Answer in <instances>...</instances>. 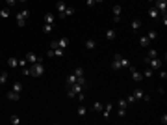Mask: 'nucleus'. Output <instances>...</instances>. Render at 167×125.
<instances>
[{"mask_svg": "<svg viewBox=\"0 0 167 125\" xmlns=\"http://www.w3.org/2000/svg\"><path fill=\"white\" fill-rule=\"evenodd\" d=\"M28 69H30V77H35V79L41 77L43 73H45V58H39V60L35 62V64H32Z\"/></svg>", "mask_w": 167, "mask_h": 125, "instance_id": "obj_1", "label": "nucleus"}, {"mask_svg": "<svg viewBox=\"0 0 167 125\" xmlns=\"http://www.w3.org/2000/svg\"><path fill=\"white\" fill-rule=\"evenodd\" d=\"M56 10H58V13H59V19H65L67 15H73V11H74L73 7H67L63 0H59V2L56 4Z\"/></svg>", "mask_w": 167, "mask_h": 125, "instance_id": "obj_2", "label": "nucleus"}, {"mask_svg": "<svg viewBox=\"0 0 167 125\" xmlns=\"http://www.w3.org/2000/svg\"><path fill=\"white\" fill-rule=\"evenodd\" d=\"M86 88H87V86H82L80 82H76V84H73V86H69V88H67V95H69V97H74V95H78L80 92H84Z\"/></svg>", "mask_w": 167, "mask_h": 125, "instance_id": "obj_3", "label": "nucleus"}, {"mask_svg": "<svg viewBox=\"0 0 167 125\" xmlns=\"http://www.w3.org/2000/svg\"><path fill=\"white\" fill-rule=\"evenodd\" d=\"M145 64L149 65L152 71H156V69H160L162 65H164V60H160V58H145Z\"/></svg>", "mask_w": 167, "mask_h": 125, "instance_id": "obj_4", "label": "nucleus"}, {"mask_svg": "<svg viewBox=\"0 0 167 125\" xmlns=\"http://www.w3.org/2000/svg\"><path fill=\"white\" fill-rule=\"evenodd\" d=\"M28 17H30V11H28V10H21L17 15H15V19H17V24L21 26V28L26 24V19H28Z\"/></svg>", "mask_w": 167, "mask_h": 125, "instance_id": "obj_5", "label": "nucleus"}, {"mask_svg": "<svg viewBox=\"0 0 167 125\" xmlns=\"http://www.w3.org/2000/svg\"><path fill=\"white\" fill-rule=\"evenodd\" d=\"M132 97H134L136 101H150V95H149V93H145L143 90H134Z\"/></svg>", "mask_w": 167, "mask_h": 125, "instance_id": "obj_6", "label": "nucleus"}, {"mask_svg": "<svg viewBox=\"0 0 167 125\" xmlns=\"http://www.w3.org/2000/svg\"><path fill=\"white\" fill-rule=\"evenodd\" d=\"M154 7L160 13H167V0H154Z\"/></svg>", "mask_w": 167, "mask_h": 125, "instance_id": "obj_7", "label": "nucleus"}, {"mask_svg": "<svg viewBox=\"0 0 167 125\" xmlns=\"http://www.w3.org/2000/svg\"><path fill=\"white\" fill-rule=\"evenodd\" d=\"M121 60H123L121 54H115V56H113V62H111V69H113V71H119V69H123Z\"/></svg>", "mask_w": 167, "mask_h": 125, "instance_id": "obj_8", "label": "nucleus"}, {"mask_svg": "<svg viewBox=\"0 0 167 125\" xmlns=\"http://www.w3.org/2000/svg\"><path fill=\"white\" fill-rule=\"evenodd\" d=\"M130 75H132V80H134V82H141V80H143V75L137 71L136 67H134V65L130 67Z\"/></svg>", "mask_w": 167, "mask_h": 125, "instance_id": "obj_9", "label": "nucleus"}, {"mask_svg": "<svg viewBox=\"0 0 167 125\" xmlns=\"http://www.w3.org/2000/svg\"><path fill=\"white\" fill-rule=\"evenodd\" d=\"M121 13H123L121 4H115V6H113V21H115V22L121 21Z\"/></svg>", "mask_w": 167, "mask_h": 125, "instance_id": "obj_10", "label": "nucleus"}, {"mask_svg": "<svg viewBox=\"0 0 167 125\" xmlns=\"http://www.w3.org/2000/svg\"><path fill=\"white\" fill-rule=\"evenodd\" d=\"M24 58H26V62H28L30 65H32V64H35V62L39 60V56H37L35 52H32V50H30V52H26V56H24Z\"/></svg>", "mask_w": 167, "mask_h": 125, "instance_id": "obj_11", "label": "nucleus"}, {"mask_svg": "<svg viewBox=\"0 0 167 125\" xmlns=\"http://www.w3.org/2000/svg\"><path fill=\"white\" fill-rule=\"evenodd\" d=\"M115 37H117V30H115V28L106 30V39H108V41H113Z\"/></svg>", "mask_w": 167, "mask_h": 125, "instance_id": "obj_12", "label": "nucleus"}, {"mask_svg": "<svg viewBox=\"0 0 167 125\" xmlns=\"http://www.w3.org/2000/svg\"><path fill=\"white\" fill-rule=\"evenodd\" d=\"M76 82H78V75H74V73H73V75H69V77H67V80H65L67 88H69V86H73V84H76Z\"/></svg>", "mask_w": 167, "mask_h": 125, "instance_id": "obj_13", "label": "nucleus"}, {"mask_svg": "<svg viewBox=\"0 0 167 125\" xmlns=\"http://www.w3.org/2000/svg\"><path fill=\"white\" fill-rule=\"evenodd\" d=\"M76 116H78V118H86V116H87V107H86V105H80V107H78Z\"/></svg>", "mask_w": 167, "mask_h": 125, "instance_id": "obj_14", "label": "nucleus"}, {"mask_svg": "<svg viewBox=\"0 0 167 125\" xmlns=\"http://www.w3.org/2000/svg\"><path fill=\"white\" fill-rule=\"evenodd\" d=\"M58 45H59V49L65 50V49H67V45H69V37H65V36L59 37V39H58Z\"/></svg>", "mask_w": 167, "mask_h": 125, "instance_id": "obj_15", "label": "nucleus"}, {"mask_svg": "<svg viewBox=\"0 0 167 125\" xmlns=\"http://www.w3.org/2000/svg\"><path fill=\"white\" fill-rule=\"evenodd\" d=\"M149 17H150V19H158V17H160V11H158L154 6L149 7Z\"/></svg>", "mask_w": 167, "mask_h": 125, "instance_id": "obj_16", "label": "nucleus"}, {"mask_svg": "<svg viewBox=\"0 0 167 125\" xmlns=\"http://www.w3.org/2000/svg\"><path fill=\"white\" fill-rule=\"evenodd\" d=\"M19 97H21V93L13 92V90H11V92H7V99H9V101H19Z\"/></svg>", "mask_w": 167, "mask_h": 125, "instance_id": "obj_17", "label": "nucleus"}, {"mask_svg": "<svg viewBox=\"0 0 167 125\" xmlns=\"http://www.w3.org/2000/svg\"><path fill=\"white\" fill-rule=\"evenodd\" d=\"M111 110H113V105H106V108H102V112H104V120H108V118H110Z\"/></svg>", "mask_w": 167, "mask_h": 125, "instance_id": "obj_18", "label": "nucleus"}, {"mask_svg": "<svg viewBox=\"0 0 167 125\" xmlns=\"http://www.w3.org/2000/svg\"><path fill=\"white\" fill-rule=\"evenodd\" d=\"M102 108H104V107H102L100 101H95L93 107H91V110H93V112H102Z\"/></svg>", "mask_w": 167, "mask_h": 125, "instance_id": "obj_19", "label": "nucleus"}, {"mask_svg": "<svg viewBox=\"0 0 167 125\" xmlns=\"http://www.w3.org/2000/svg\"><path fill=\"white\" fill-rule=\"evenodd\" d=\"M54 21H56V17L52 13H46L45 15V24H54Z\"/></svg>", "mask_w": 167, "mask_h": 125, "instance_id": "obj_20", "label": "nucleus"}, {"mask_svg": "<svg viewBox=\"0 0 167 125\" xmlns=\"http://www.w3.org/2000/svg\"><path fill=\"white\" fill-rule=\"evenodd\" d=\"M130 26H132V30H134V32H137V30L141 28V21H139V19H134Z\"/></svg>", "mask_w": 167, "mask_h": 125, "instance_id": "obj_21", "label": "nucleus"}, {"mask_svg": "<svg viewBox=\"0 0 167 125\" xmlns=\"http://www.w3.org/2000/svg\"><path fill=\"white\" fill-rule=\"evenodd\" d=\"M141 75H143V79H150V77L154 75V71H152V69L149 67V65H147V69H145V71L141 73Z\"/></svg>", "mask_w": 167, "mask_h": 125, "instance_id": "obj_22", "label": "nucleus"}, {"mask_svg": "<svg viewBox=\"0 0 167 125\" xmlns=\"http://www.w3.org/2000/svg\"><path fill=\"white\" fill-rule=\"evenodd\" d=\"M7 65H9L11 69L19 67V60H17V58H9V60H7Z\"/></svg>", "mask_w": 167, "mask_h": 125, "instance_id": "obj_23", "label": "nucleus"}, {"mask_svg": "<svg viewBox=\"0 0 167 125\" xmlns=\"http://www.w3.org/2000/svg\"><path fill=\"white\" fill-rule=\"evenodd\" d=\"M7 77H9V73H7V71H2V73H0V86L7 82Z\"/></svg>", "mask_w": 167, "mask_h": 125, "instance_id": "obj_24", "label": "nucleus"}, {"mask_svg": "<svg viewBox=\"0 0 167 125\" xmlns=\"http://www.w3.org/2000/svg\"><path fill=\"white\" fill-rule=\"evenodd\" d=\"M0 17H2V19L9 17V7H0Z\"/></svg>", "mask_w": 167, "mask_h": 125, "instance_id": "obj_25", "label": "nucleus"}, {"mask_svg": "<svg viewBox=\"0 0 167 125\" xmlns=\"http://www.w3.org/2000/svg\"><path fill=\"white\" fill-rule=\"evenodd\" d=\"M11 90H13V92H17V93H21L22 92V82H13Z\"/></svg>", "mask_w": 167, "mask_h": 125, "instance_id": "obj_26", "label": "nucleus"}, {"mask_svg": "<svg viewBox=\"0 0 167 125\" xmlns=\"http://www.w3.org/2000/svg\"><path fill=\"white\" fill-rule=\"evenodd\" d=\"M149 37H147V36H141V37H139V45H141V47H149Z\"/></svg>", "mask_w": 167, "mask_h": 125, "instance_id": "obj_27", "label": "nucleus"}, {"mask_svg": "<svg viewBox=\"0 0 167 125\" xmlns=\"http://www.w3.org/2000/svg\"><path fill=\"white\" fill-rule=\"evenodd\" d=\"M95 47H97V43H95L93 39H87V41H86V49H87V50H93Z\"/></svg>", "mask_w": 167, "mask_h": 125, "instance_id": "obj_28", "label": "nucleus"}, {"mask_svg": "<svg viewBox=\"0 0 167 125\" xmlns=\"http://www.w3.org/2000/svg\"><path fill=\"white\" fill-rule=\"evenodd\" d=\"M121 65H123V67H126V69H130V67H132V64H130V60H126L125 56H123V60H121Z\"/></svg>", "mask_w": 167, "mask_h": 125, "instance_id": "obj_29", "label": "nucleus"}, {"mask_svg": "<svg viewBox=\"0 0 167 125\" xmlns=\"http://www.w3.org/2000/svg\"><path fill=\"white\" fill-rule=\"evenodd\" d=\"M9 122L13 123V125H19V123H21V118H19L17 114H13V116H11V118H9Z\"/></svg>", "mask_w": 167, "mask_h": 125, "instance_id": "obj_30", "label": "nucleus"}, {"mask_svg": "<svg viewBox=\"0 0 167 125\" xmlns=\"http://www.w3.org/2000/svg\"><path fill=\"white\" fill-rule=\"evenodd\" d=\"M147 37H149V41H154V39H156V37H158V34L154 32V30H150V32L147 34Z\"/></svg>", "mask_w": 167, "mask_h": 125, "instance_id": "obj_31", "label": "nucleus"}, {"mask_svg": "<svg viewBox=\"0 0 167 125\" xmlns=\"http://www.w3.org/2000/svg\"><path fill=\"white\" fill-rule=\"evenodd\" d=\"M145 58H158V52H156V49H150V50H149V54H147Z\"/></svg>", "mask_w": 167, "mask_h": 125, "instance_id": "obj_32", "label": "nucleus"}, {"mask_svg": "<svg viewBox=\"0 0 167 125\" xmlns=\"http://www.w3.org/2000/svg\"><path fill=\"white\" fill-rule=\"evenodd\" d=\"M52 26L54 24H45V26H43V32H45V34H50V32H52Z\"/></svg>", "mask_w": 167, "mask_h": 125, "instance_id": "obj_33", "label": "nucleus"}, {"mask_svg": "<svg viewBox=\"0 0 167 125\" xmlns=\"http://www.w3.org/2000/svg\"><path fill=\"white\" fill-rule=\"evenodd\" d=\"M19 67H21V69H26V67H28V62H26V58H24V60H19Z\"/></svg>", "mask_w": 167, "mask_h": 125, "instance_id": "obj_34", "label": "nucleus"}, {"mask_svg": "<svg viewBox=\"0 0 167 125\" xmlns=\"http://www.w3.org/2000/svg\"><path fill=\"white\" fill-rule=\"evenodd\" d=\"M63 54H65V50H63V49H56L54 50V56H59V58H61Z\"/></svg>", "mask_w": 167, "mask_h": 125, "instance_id": "obj_35", "label": "nucleus"}, {"mask_svg": "<svg viewBox=\"0 0 167 125\" xmlns=\"http://www.w3.org/2000/svg\"><path fill=\"white\" fill-rule=\"evenodd\" d=\"M126 107H128L126 99H121V101H119V108H125V110H126Z\"/></svg>", "mask_w": 167, "mask_h": 125, "instance_id": "obj_36", "label": "nucleus"}, {"mask_svg": "<svg viewBox=\"0 0 167 125\" xmlns=\"http://www.w3.org/2000/svg\"><path fill=\"white\" fill-rule=\"evenodd\" d=\"M15 4H17V0H6V6L7 7H13Z\"/></svg>", "mask_w": 167, "mask_h": 125, "instance_id": "obj_37", "label": "nucleus"}, {"mask_svg": "<svg viewBox=\"0 0 167 125\" xmlns=\"http://www.w3.org/2000/svg\"><path fill=\"white\" fill-rule=\"evenodd\" d=\"M117 114H119V118H125V116H126V110H125V108H119Z\"/></svg>", "mask_w": 167, "mask_h": 125, "instance_id": "obj_38", "label": "nucleus"}, {"mask_svg": "<svg viewBox=\"0 0 167 125\" xmlns=\"http://www.w3.org/2000/svg\"><path fill=\"white\" fill-rule=\"evenodd\" d=\"M160 79H162V80L167 79V71H165V69H164V71H160Z\"/></svg>", "mask_w": 167, "mask_h": 125, "instance_id": "obj_39", "label": "nucleus"}, {"mask_svg": "<svg viewBox=\"0 0 167 125\" xmlns=\"http://www.w3.org/2000/svg\"><path fill=\"white\" fill-rule=\"evenodd\" d=\"M158 90V93H162V95H164V93H165V90H164V86H160V88H156Z\"/></svg>", "mask_w": 167, "mask_h": 125, "instance_id": "obj_40", "label": "nucleus"}, {"mask_svg": "<svg viewBox=\"0 0 167 125\" xmlns=\"http://www.w3.org/2000/svg\"><path fill=\"white\" fill-rule=\"evenodd\" d=\"M100 2H104V0H95V4H100Z\"/></svg>", "mask_w": 167, "mask_h": 125, "instance_id": "obj_41", "label": "nucleus"}, {"mask_svg": "<svg viewBox=\"0 0 167 125\" xmlns=\"http://www.w3.org/2000/svg\"><path fill=\"white\" fill-rule=\"evenodd\" d=\"M147 2H149V4H154V0H147Z\"/></svg>", "mask_w": 167, "mask_h": 125, "instance_id": "obj_42", "label": "nucleus"}, {"mask_svg": "<svg viewBox=\"0 0 167 125\" xmlns=\"http://www.w3.org/2000/svg\"><path fill=\"white\" fill-rule=\"evenodd\" d=\"M17 2H26V0H17Z\"/></svg>", "mask_w": 167, "mask_h": 125, "instance_id": "obj_43", "label": "nucleus"}]
</instances>
